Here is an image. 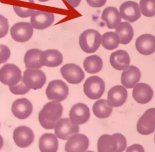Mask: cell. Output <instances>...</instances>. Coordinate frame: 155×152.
Segmentation results:
<instances>
[{"label":"cell","instance_id":"cell-33","mask_svg":"<svg viewBox=\"0 0 155 152\" xmlns=\"http://www.w3.org/2000/svg\"><path fill=\"white\" fill-rule=\"evenodd\" d=\"M9 90L14 94L21 95V94H24L28 93L30 91V88H29L27 86H26L24 83L23 80H22L18 84L14 86L9 87Z\"/></svg>","mask_w":155,"mask_h":152},{"label":"cell","instance_id":"cell-28","mask_svg":"<svg viewBox=\"0 0 155 152\" xmlns=\"http://www.w3.org/2000/svg\"><path fill=\"white\" fill-rule=\"evenodd\" d=\"M115 33L119 36L122 44H128L132 40L134 31L131 24L127 22H121L115 29Z\"/></svg>","mask_w":155,"mask_h":152},{"label":"cell","instance_id":"cell-16","mask_svg":"<svg viewBox=\"0 0 155 152\" xmlns=\"http://www.w3.org/2000/svg\"><path fill=\"white\" fill-rule=\"evenodd\" d=\"M128 93L124 86L117 85L111 87L108 92L107 101L112 107L122 105L127 99Z\"/></svg>","mask_w":155,"mask_h":152},{"label":"cell","instance_id":"cell-20","mask_svg":"<svg viewBox=\"0 0 155 152\" xmlns=\"http://www.w3.org/2000/svg\"><path fill=\"white\" fill-rule=\"evenodd\" d=\"M153 94V90L148 84L138 83L133 88L132 96L136 102L139 104H145L152 99Z\"/></svg>","mask_w":155,"mask_h":152},{"label":"cell","instance_id":"cell-21","mask_svg":"<svg viewBox=\"0 0 155 152\" xmlns=\"http://www.w3.org/2000/svg\"><path fill=\"white\" fill-rule=\"evenodd\" d=\"M140 77V70L134 65H131L122 73L121 83L125 88H132L139 81Z\"/></svg>","mask_w":155,"mask_h":152},{"label":"cell","instance_id":"cell-12","mask_svg":"<svg viewBox=\"0 0 155 152\" xmlns=\"http://www.w3.org/2000/svg\"><path fill=\"white\" fill-rule=\"evenodd\" d=\"M13 139L18 147L26 148L33 143L34 133L32 130L27 126H19L13 131Z\"/></svg>","mask_w":155,"mask_h":152},{"label":"cell","instance_id":"cell-41","mask_svg":"<svg viewBox=\"0 0 155 152\" xmlns=\"http://www.w3.org/2000/svg\"><path fill=\"white\" fill-rule=\"evenodd\" d=\"M85 152H94V151H86Z\"/></svg>","mask_w":155,"mask_h":152},{"label":"cell","instance_id":"cell-11","mask_svg":"<svg viewBox=\"0 0 155 152\" xmlns=\"http://www.w3.org/2000/svg\"><path fill=\"white\" fill-rule=\"evenodd\" d=\"M33 33L31 24L26 22L15 24L10 29L12 39L18 42H24L30 40Z\"/></svg>","mask_w":155,"mask_h":152},{"label":"cell","instance_id":"cell-10","mask_svg":"<svg viewBox=\"0 0 155 152\" xmlns=\"http://www.w3.org/2000/svg\"><path fill=\"white\" fill-rule=\"evenodd\" d=\"M60 71L64 79L71 84H79L85 78V73L81 67L73 63L65 64Z\"/></svg>","mask_w":155,"mask_h":152},{"label":"cell","instance_id":"cell-35","mask_svg":"<svg viewBox=\"0 0 155 152\" xmlns=\"http://www.w3.org/2000/svg\"><path fill=\"white\" fill-rule=\"evenodd\" d=\"M10 56V50L9 48L2 44H0V65L5 63Z\"/></svg>","mask_w":155,"mask_h":152},{"label":"cell","instance_id":"cell-15","mask_svg":"<svg viewBox=\"0 0 155 152\" xmlns=\"http://www.w3.org/2000/svg\"><path fill=\"white\" fill-rule=\"evenodd\" d=\"M90 116L88 107L83 103H77L73 105L69 112V119L76 125L86 123Z\"/></svg>","mask_w":155,"mask_h":152},{"label":"cell","instance_id":"cell-34","mask_svg":"<svg viewBox=\"0 0 155 152\" xmlns=\"http://www.w3.org/2000/svg\"><path fill=\"white\" fill-rule=\"evenodd\" d=\"M8 19L2 15H0V38L7 35L8 31Z\"/></svg>","mask_w":155,"mask_h":152},{"label":"cell","instance_id":"cell-17","mask_svg":"<svg viewBox=\"0 0 155 152\" xmlns=\"http://www.w3.org/2000/svg\"><path fill=\"white\" fill-rule=\"evenodd\" d=\"M11 110L16 117L19 119H25L31 114L33 105L28 99L19 98L13 102Z\"/></svg>","mask_w":155,"mask_h":152},{"label":"cell","instance_id":"cell-2","mask_svg":"<svg viewBox=\"0 0 155 152\" xmlns=\"http://www.w3.org/2000/svg\"><path fill=\"white\" fill-rule=\"evenodd\" d=\"M127 147V140L120 133L102 134L97 143V152H123Z\"/></svg>","mask_w":155,"mask_h":152},{"label":"cell","instance_id":"cell-6","mask_svg":"<svg viewBox=\"0 0 155 152\" xmlns=\"http://www.w3.org/2000/svg\"><path fill=\"white\" fill-rule=\"evenodd\" d=\"M68 87L65 82L60 79L50 81L45 90V94L49 100L61 102L68 94Z\"/></svg>","mask_w":155,"mask_h":152},{"label":"cell","instance_id":"cell-42","mask_svg":"<svg viewBox=\"0 0 155 152\" xmlns=\"http://www.w3.org/2000/svg\"><path fill=\"white\" fill-rule=\"evenodd\" d=\"M154 142H155V134H154Z\"/></svg>","mask_w":155,"mask_h":152},{"label":"cell","instance_id":"cell-1","mask_svg":"<svg viewBox=\"0 0 155 152\" xmlns=\"http://www.w3.org/2000/svg\"><path fill=\"white\" fill-rule=\"evenodd\" d=\"M62 113L63 107L59 102L56 101L48 102L44 105L39 113V122L44 128L53 129L57 122L60 119Z\"/></svg>","mask_w":155,"mask_h":152},{"label":"cell","instance_id":"cell-23","mask_svg":"<svg viewBox=\"0 0 155 152\" xmlns=\"http://www.w3.org/2000/svg\"><path fill=\"white\" fill-rule=\"evenodd\" d=\"M40 58L43 66L56 67L60 65L63 62V56L58 50L48 49L42 51Z\"/></svg>","mask_w":155,"mask_h":152},{"label":"cell","instance_id":"cell-14","mask_svg":"<svg viewBox=\"0 0 155 152\" xmlns=\"http://www.w3.org/2000/svg\"><path fill=\"white\" fill-rule=\"evenodd\" d=\"M54 20V15L53 13L36 10L31 16L30 24L35 29L43 30L49 27Z\"/></svg>","mask_w":155,"mask_h":152},{"label":"cell","instance_id":"cell-4","mask_svg":"<svg viewBox=\"0 0 155 152\" xmlns=\"http://www.w3.org/2000/svg\"><path fill=\"white\" fill-rule=\"evenodd\" d=\"M22 80L20 68L13 64H5L0 68V82L8 87L14 86Z\"/></svg>","mask_w":155,"mask_h":152},{"label":"cell","instance_id":"cell-24","mask_svg":"<svg viewBox=\"0 0 155 152\" xmlns=\"http://www.w3.org/2000/svg\"><path fill=\"white\" fill-rule=\"evenodd\" d=\"M101 19L105 22L108 28H116L121 22L120 13L116 7H108L105 8L102 13Z\"/></svg>","mask_w":155,"mask_h":152},{"label":"cell","instance_id":"cell-25","mask_svg":"<svg viewBox=\"0 0 155 152\" xmlns=\"http://www.w3.org/2000/svg\"><path fill=\"white\" fill-rule=\"evenodd\" d=\"M58 137L53 133L43 134L39 140L41 152H57L58 149Z\"/></svg>","mask_w":155,"mask_h":152},{"label":"cell","instance_id":"cell-26","mask_svg":"<svg viewBox=\"0 0 155 152\" xmlns=\"http://www.w3.org/2000/svg\"><path fill=\"white\" fill-rule=\"evenodd\" d=\"M42 51L37 48L28 50L24 56V63L27 68L38 69L43 67L41 62L40 55Z\"/></svg>","mask_w":155,"mask_h":152},{"label":"cell","instance_id":"cell-32","mask_svg":"<svg viewBox=\"0 0 155 152\" xmlns=\"http://www.w3.org/2000/svg\"><path fill=\"white\" fill-rule=\"evenodd\" d=\"M139 9L145 16L153 17L155 16V0H140Z\"/></svg>","mask_w":155,"mask_h":152},{"label":"cell","instance_id":"cell-37","mask_svg":"<svg viewBox=\"0 0 155 152\" xmlns=\"http://www.w3.org/2000/svg\"><path fill=\"white\" fill-rule=\"evenodd\" d=\"M126 152H145V150L141 145L133 144L127 148Z\"/></svg>","mask_w":155,"mask_h":152},{"label":"cell","instance_id":"cell-9","mask_svg":"<svg viewBox=\"0 0 155 152\" xmlns=\"http://www.w3.org/2000/svg\"><path fill=\"white\" fill-rule=\"evenodd\" d=\"M79 131L78 125L73 124L69 118L60 119L54 127V134L62 140H67Z\"/></svg>","mask_w":155,"mask_h":152},{"label":"cell","instance_id":"cell-30","mask_svg":"<svg viewBox=\"0 0 155 152\" xmlns=\"http://www.w3.org/2000/svg\"><path fill=\"white\" fill-rule=\"evenodd\" d=\"M94 114L98 118L104 119L109 117L112 113L113 108L105 99H99L96 101L92 107Z\"/></svg>","mask_w":155,"mask_h":152},{"label":"cell","instance_id":"cell-13","mask_svg":"<svg viewBox=\"0 0 155 152\" xmlns=\"http://www.w3.org/2000/svg\"><path fill=\"white\" fill-rule=\"evenodd\" d=\"M89 146V139L83 134L76 133L67 139L65 145L66 152H85Z\"/></svg>","mask_w":155,"mask_h":152},{"label":"cell","instance_id":"cell-7","mask_svg":"<svg viewBox=\"0 0 155 152\" xmlns=\"http://www.w3.org/2000/svg\"><path fill=\"white\" fill-rule=\"evenodd\" d=\"M22 80L29 88L38 90L44 85L47 78L45 73L41 70L27 68L23 73Z\"/></svg>","mask_w":155,"mask_h":152},{"label":"cell","instance_id":"cell-40","mask_svg":"<svg viewBox=\"0 0 155 152\" xmlns=\"http://www.w3.org/2000/svg\"><path fill=\"white\" fill-rule=\"evenodd\" d=\"M39 1H41V2H46V1H48L49 0H38Z\"/></svg>","mask_w":155,"mask_h":152},{"label":"cell","instance_id":"cell-31","mask_svg":"<svg viewBox=\"0 0 155 152\" xmlns=\"http://www.w3.org/2000/svg\"><path fill=\"white\" fill-rule=\"evenodd\" d=\"M119 43V37L115 32H106L102 36L101 44L102 46L108 50H112L116 48Z\"/></svg>","mask_w":155,"mask_h":152},{"label":"cell","instance_id":"cell-3","mask_svg":"<svg viewBox=\"0 0 155 152\" xmlns=\"http://www.w3.org/2000/svg\"><path fill=\"white\" fill-rule=\"evenodd\" d=\"M102 36L100 33L94 29L84 31L79 36V43L81 48L87 53H94L101 44Z\"/></svg>","mask_w":155,"mask_h":152},{"label":"cell","instance_id":"cell-36","mask_svg":"<svg viewBox=\"0 0 155 152\" xmlns=\"http://www.w3.org/2000/svg\"><path fill=\"white\" fill-rule=\"evenodd\" d=\"M88 4V5L92 7H101L104 6L107 0H86Z\"/></svg>","mask_w":155,"mask_h":152},{"label":"cell","instance_id":"cell-5","mask_svg":"<svg viewBox=\"0 0 155 152\" xmlns=\"http://www.w3.org/2000/svg\"><path fill=\"white\" fill-rule=\"evenodd\" d=\"M105 82L104 80L97 76H92L85 81L83 87L85 94L91 99H99L105 91Z\"/></svg>","mask_w":155,"mask_h":152},{"label":"cell","instance_id":"cell-18","mask_svg":"<svg viewBox=\"0 0 155 152\" xmlns=\"http://www.w3.org/2000/svg\"><path fill=\"white\" fill-rule=\"evenodd\" d=\"M119 13L122 19L134 22L140 17V11L137 2L131 1H125L122 3L119 8Z\"/></svg>","mask_w":155,"mask_h":152},{"label":"cell","instance_id":"cell-29","mask_svg":"<svg viewBox=\"0 0 155 152\" xmlns=\"http://www.w3.org/2000/svg\"><path fill=\"white\" fill-rule=\"evenodd\" d=\"M83 66L85 70L90 74L99 72L103 67L102 59L97 55H91L87 56L84 61Z\"/></svg>","mask_w":155,"mask_h":152},{"label":"cell","instance_id":"cell-19","mask_svg":"<svg viewBox=\"0 0 155 152\" xmlns=\"http://www.w3.org/2000/svg\"><path fill=\"white\" fill-rule=\"evenodd\" d=\"M135 46L140 54L151 55L155 52V36L151 34H143L136 39Z\"/></svg>","mask_w":155,"mask_h":152},{"label":"cell","instance_id":"cell-27","mask_svg":"<svg viewBox=\"0 0 155 152\" xmlns=\"http://www.w3.org/2000/svg\"><path fill=\"white\" fill-rule=\"evenodd\" d=\"M17 4L13 5V8L18 16L21 18H27L31 16L35 12L33 5L34 0H15Z\"/></svg>","mask_w":155,"mask_h":152},{"label":"cell","instance_id":"cell-8","mask_svg":"<svg viewBox=\"0 0 155 152\" xmlns=\"http://www.w3.org/2000/svg\"><path fill=\"white\" fill-rule=\"evenodd\" d=\"M136 128L142 135H148L155 131V108H149L143 113L137 121Z\"/></svg>","mask_w":155,"mask_h":152},{"label":"cell","instance_id":"cell-43","mask_svg":"<svg viewBox=\"0 0 155 152\" xmlns=\"http://www.w3.org/2000/svg\"><path fill=\"white\" fill-rule=\"evenodd\" d=\"M0 125H1V124H0Z\"/></svg>","mask_w":155,"mask_h":152},{"label":"cell","instance_id":"cell-39","mask_svg":"<svg viewBox=\"0 0 155 152\" xmlns=\"http://www.w3.org/2000/svg\"><path fill=\"white\" fill-rule=\"evenodd\" d=\"M4 145V140L2 139V137L1 136V135L0 134V150H1V148H2Z\"/></svg>","mask_w":155,"mask_h":152},{"label":"cell","instance_id":"cell-22","mask_svg":"<svg viewBox=\"0 0 155 152\" xmlns=\"http://www.w3.org/2000/svg\"><path fill=\"white\" fill-rule=\"evenodd\" d=\"M110 62L114 69L125 70L129 67L130 63V56L125 50H118L110 55Z\"/></svg>","mask_w":155,"mask_h":152},{"label":"cell","instance_id":"cell-38","mask_svg":"<svg viewBox=\"0 0 155 152\" xmlns=\"http://www.w3.org/2000/svg\"><path fill=\"white\" fill-rule=\"evenodd\" d=\"M68 4H69L72 7H78L80 3L81 0H64Z\"/></svg>","mask_w":155,"mask_h":152}]
</instances>
